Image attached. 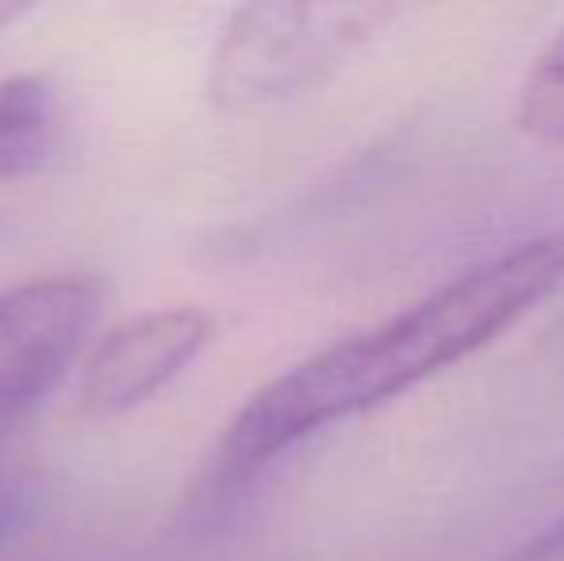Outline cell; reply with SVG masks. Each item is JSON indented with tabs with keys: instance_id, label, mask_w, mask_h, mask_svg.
Segmentation results:
<instances>
[{
	"instance_id": "obj_1",
	"label": "cell",
	"mask_w": 564,
	"mask_h": 561,
	"mask_svg": "<svg viewBox=\"0 0 564 561\" xmlns=\"http://www.w3.org/2000/svg\"><path fill=\"white\" fill-rule=\"evenodd\" d=\"M561 284L564 231L488 255L423 300L323 346L261 385L219 439V470H258L296 442L403 397L496 343Z\"/></svg>"
},
{
	"instance_id": "obj_2",
	"label": "cell",
	"mask_w": 564,
	"mask_h": 561,
	"mask_svg": "<svg viewBox=\"0 0 564 561\" xmlns=\"http://www.w3.org/2000/svg\"><path fill=\"white\" fill-rule=\"evenodd\" d=\"M395 8L341 0H265L230 15L212 54L208 97L227 112H258L319 89L369 39L380 35Z\"/></svg>"
},
{
	"instance_id": "obj_3",
	"label": "cell",
	"mask_w": 564,
	"mask_h": 561,
	"mask_svg": "<svg viewBox=\"0 0 564 561\" xmlns=\"http://www.w3.org/2000/svg\"><path fill=\"white\" fill-rule=\"evenodd\" d=\"M97 308L100 284L85 273H46L0 292V431L66 374Z\"/></svg>"
},
{
	"instance_id": "obj_4",
	"label": "cell",
	"mask_w": 564,
	"mask_h": 561,
	"mask_svg": "<svg viewBox=\"0 0 564 561\" xmlns=\"http://www.w3.org/2000/svg\"><path fill=\"white\" fill-rule=\"evenodd\" d=\"M212 320L193 304L158 308L119 323L97 343L82 369L77 400L93 420L123 416L147 404L208 346Z\"/></svg>"
},
{
	"instance_id": "obj_5",
	"label": "cell",
	"mask_w": 564,
	"mask_h": 561,
	"mask_svg": "<svg viewBox=\"0 0 564 561\" xmlns=\"http://www.w3.org/2000/svg\"><path fill=\"white\" fill-rule=\"evenodd\" d=\"M62 139V97L46 77L0 82V181L28 177L54 158Z\"/></svg>"
},
{
	"instance_id": "obj_6",
	"label": "cell",
	"mask_w": 564,
	"mask_h": 561,
	"mask_svg": "<svg viewBox=\"0 0 564 561\" xmlns=\"http://www.w3.org/2000/svg\"><path fill=\"white\" fill-rule=\"evenodd\" d=\"M519 128L538 142L564 147V28L530 62L519 89Z\"/></svg>"
},
{
	"instance_id": "obj_7",
	"label": "cell",
	"mask_w": 564,
	"mask_h": 561,
	"mask_svg": "<svg viewBox=\"0 0 564 561\" xmlns=\"http://www.w3.org/2000/svg\"><path fill=\"white\" fill-rule=\"evenodd\" d=\"M507 561H564V519H557L550 531H542L522 550H514Z\"/></svg>"
},
{
	"instance_id": "obj_8",
	"label": "cell",
	"mask_w": 564,
	"mask_h": 561,
	"mask_svg": "<svg viewBox=\"0 0 564 561\" xmlns=\"http://www.w3.org/2000/svg\"><path fill=\"white\" fill-rule=\"evenodd\" d=\"M28 15V8L23 4H0V39L8 35V28H12L15 20H23Z\"/></svg>"
},
{
	"instance_id": "obj_9",
	"label": "cell",
	"mask_w": 564,
	"mask_h": 561,
	"mask_svg": "<svg viewBox=\"0 0 564 561\" xmlns=\"http://www.w3.org/2000/svg\"><path fill=\"white\" fill-rule=\"evenodd\" d=\"M8 527H12V500H8L4 485H0V542H4Z\"/></svg>"
}]
</instances>
